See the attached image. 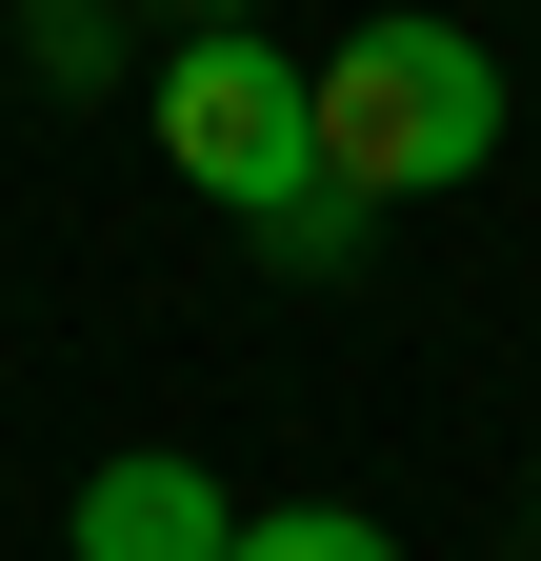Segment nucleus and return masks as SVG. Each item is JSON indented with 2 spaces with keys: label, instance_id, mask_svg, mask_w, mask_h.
Here are the masks:
<instances>
[{
  "label": "nucleus",
  "instance_id": "f257e3e1",
  "mask_svg": "<svg viewBox=\"0 0 541 561\" xmlns=\"http://www.w3.org/2000/svg\"><path fill=\"white\" fill-rule=\"evenodd\" d=\"M161 161H181V201H221L261 261H301V280L361 261V201L321 181V60L301 41H261V21L161 41Z\"/></svg>",
  "mask_w": 541,
  "mask_h": 561
},
{
  "label": "nucleus",
  "instance_id": "f03ea898",
  "mask_svg": "<svg viewBox=\"0 0 541 561\" xmlns=\"http://www.w3.org/2000/svg\"><path fill=\"white\" fill-rule=\"evenodd\" d=\"M502 161V60L461 41V21H422V0H381V21H342L321 41V181L361 201H461Z\"/></svg>",
  "mask_w": 541,
  "mask_h": 561
},
{
  "label": "nucleus",
  "instance_id": "7ed1b4c3",
  "mask_svg": "<svg viewBox=\"0 0 541 561\" xmlns=\"http://www.w3.org/2000/svg\"><path fill=\"white\" fill-rule=\"evenodd\" d=\"M60 561H241V481L181 461V442H120V461H81V502H60Z\"/></svg>",
  "mask_w": 541,
  "mask_h": 561
},
{
  "label": "nucleus",
  "instance_id": "20e7f679",
  "mask_svg": "<svg viewBox=\"0 0 541 561\" xmlns=\"http://www.w3.org/2000/svg\"><path fill=\"white\" fill-rule=\"evenodd\" d=\"M241 561H401V541H381L361 502H261V522H241Z\"/></svg>",
  "mask_w": 541,
  "mask_h": 561
},
{
  "label": "nucleus",
  "instance_id": "39448f33",
  "mask_svg": "<svg viewBox=\"0 0 541 561\" xmlns=\"http://www.w3.org/2000/svg\"><path fill=\"white\" fill-rule=\"evenodd\" d=\"M41 81H120V0H60V21H21Z\"/></svg>",
  "mask_w": 541,
  "mask_h": 561
},
{
  "label": "nucleus",
  "instance_id": "423d86ee",
  "mask_svg": "<svg viewBox=\"0 0 541 561\" xmlns=\"http://www.w3.org/2000/svg\"><path fill=\"white\" fill-rule=\"evenodd\" d=\"M221 21H261V0H181V41H221Z\"/></svg>",
  "mask_w": 541,
  "mask_h": 561
},
{
  "label": "nucleus",
  "instance_id": "0eeeda50",
  "mask_svg": "<svg viewBox=\"0 0 541 561\" xmlns=\"http://www.w3.org/2000/svg\"><path fill=\"white\" fill-rule=\"evenodd\" d=\"M21 21H60V0H21Z\"/></svg>",
  "mask_w": 541,
  "mask_h": 561
}]
</instances>
